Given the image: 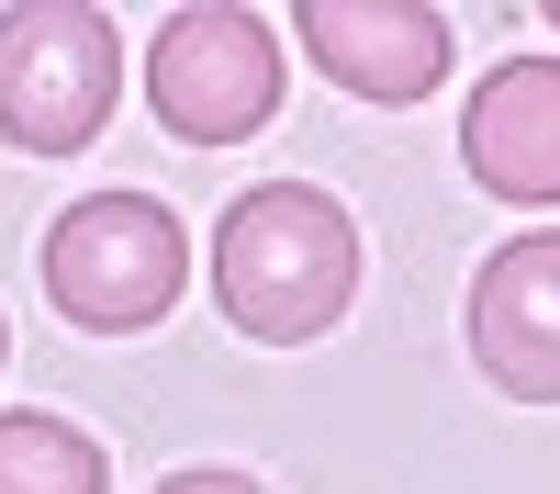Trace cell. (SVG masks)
I'll return each mask as SVG.
<instances>
[{
  "mask_svg": "<svg viewBox=\"0 0 560 494\" xmlns=\"http://www.w3.org/2000/svg\"><path fill=\"white\" fill-rule=\"evenodd\" d=\"M124 90V45H113V12L90 0H12L0 12V135L23 158H68L102 135Z\"/></svg>",
  "mask_w": 560,
  "mask_h": 494,
  "instance_id": "3957f363",
  "label": "cell"
},
{
  "mask_svg": "<svg viewBox=\"0 0 560 494\" xmlns=\"http://www.w3.org/2000/svg\"><path fill=\"white\" fill-rule=\"evenodd\" d=\"M34 269H45V303H57L68 326L135 337V326H158V314L179 303L191 237H179V214L147 203V192H90V203H68L57 225H45Z\"/></svg>",
  "mask_w": 560,
  "mask_h": 494,
  "instance_id": "7a4b0ae2",
  "label": "cell"
},
{
  "mask_svg": "<svg viewBox=\"0 0 560 494\" xmlns=\"http://www.w3.org/2000/svg\"><path fill=\"white\" fill-rule=\"evenodd\" d=\"M359 292V225L337 192L314 180H258V192L224 203L213 225V303L224 326L258 337V348H303L348 314Z\"/></svg>",
  "mask_w": 560,
  "mask_h": 494,
  "instance_id": "6da1fadb",
  "label": "cell"
},
{
  "mask_svg": "<svg viewBox=\"0 0 560 494\" xmlns=\"http://www.w3.org/2000/svg\"><path fill=\"white\" fill-rule=\"evenodd\" d=\"M471 359H482L493 393L560 404V225L493 248L471 269Z\"/></svg>",
  "mask_w": 560,
  "mask_h": 494,
  "instance_id": "5b68a950",
  "label": "cell"
},
{
  "mask_svg": "<svg viewBox=\"0 0 560 494\" xmlns=\"http://www.w3.org/2000/svg\"><path fill=\"white\" fill-rule=\"evenodd\" d=\"M549 23H560V0H549Z\"/></svg>",
  "mask_w": 560,
  "mask_h": 494,
  "instance_id": "8fae6325",
  "label": "cell"
},
{
  "mask_svg": "<svg viewBox=\"0 0 560 494\" xmlns=\"http://www.w3.org/2000/svg\"><path fill=\"white\" fill-rule=\"evenodd\" d=\"M0 348H12V326H0Z\"/></svg>",
  "mask_w": 560,
  "mask_h": 494,
  "instance_id": "30bf717a",
  "label": "cell"
},
{
  "mask_svg": "<svg viewBox=\"0 0 560 494\" xmlns=\"http://www.w3.org/2000/svg\"><path fill=\"white\" fill-rule=\"evenodd\" d=\"M280 23L236 12V0H191L168 12L147 45V102L179 147H247V135L280 113Z\"/></svg>",
  "mask_w": 560,
  "mask_h": 494,
  "instance_id": "277c9868",
  "label": "cell"
},
{
  "mask_svg": "<svg viewBox=\"0 0 560 494\" xmlns=\"http://www.w3.org/2000/svg\"><path fill=\"white\" fill-rule=\"evenodd\" d=\"M459 158L504 203H560V57H504L459 113Z\"/></svg>",
  "mask_w": 560,
  "mask_h": 494,
  "instance_id": "52a82bcc",
  "label": "cell"
},
{
  "mask_svg": "<svg viewBox=\"0 0 560 494\" xmlns=\"http://www.w3.org/2000/svg\"><path fill=\"white\" fill-rule=\"evenodd\" d=\"M0 494H113V461L90 427L45 416V404H12L0 416Z\"/></svg>",
  "mask_w": 560,
  "mask_h": 494,
  "instance_id": "ba28073f",
  "label": "cell"
},
{
  "mask_svg": "<svg viewBox=\"0 0 560 494\" xmlns=\"http://www.w3.org/2000/svg\"><path fill=\"white\" fill-rule=\"evenodd\" d=\"M292 34L359 102H427L448 79V12H427V0H303Z\"/></svg>",
  "mask_w": 560,
  "mask_h": 494,
  "instance_id": "8992f818",
  "label": "cell"
},
{
  "mask_svg": "<svg viewBox=\"0 0 560 494\" xmlns=\"http://www.w3.org/2000/svg\"><path fill=\"white\" fill-rule=\"evenodd\" d=\"M147 494H269V483H247V472H224V461H202V472H168V483H147Z\"/></svg>",
  "mask_w": 560,
  "mask_h": 494,
  "instance_id": "9c48e42d",
  "label": "cell"
}]
</instances>
